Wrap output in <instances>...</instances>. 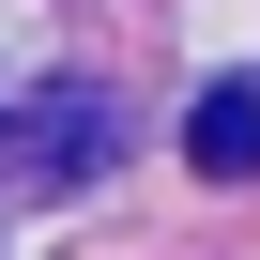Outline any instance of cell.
Here are the masks:
<instances>
[{"label": "cell", "mask_w": 260, "mask_h": 260, "mask_svg": "<svg viewBox=\"0 0 260 260\" xmlns=\"http://www.w3.org/2000/svg\"><path fill=\"white\" fill-rule=\"evenodd\" d=\"M92 153H107L92 92H31L16 122H0V169H31V184H46V169H92Z\"/></svg>", "instance_id": "6da1fadb"}, {"label": "cell", "mask_w": 260, "mask_h": 260, "mask_svg": "<svg viewBox=\"0 0 260 260\" xmlns=\"http://www.w3.org/2000/svg\"><path fill=\"white\" fill-rule=\"evenodd\" d=\"M184 153H199L214 184H260V77H214V92L184 107Z\"/></svg>", "instance_id": "7a4b0ae2"}]
</instances>
